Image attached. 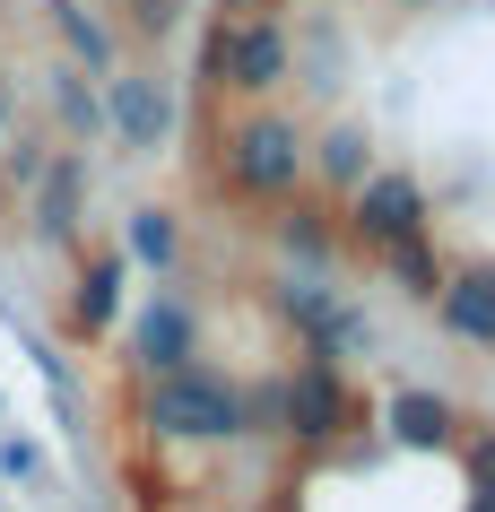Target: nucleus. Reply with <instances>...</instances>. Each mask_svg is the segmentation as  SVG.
<instances>
[{
	"mask_svg": "<svg viewBox=\"0 0 495 512\" xmlns=\"http://www.w3.org/2000/svg\"><path fill=\"white\" fill-rule=\"evenodd\" d=\"M131 252H139V261H174V226H165L157 209H139L131 217Z\"/></svg>",
	"mask_w": 495,
	"mask_h": 512,
	"instance_id": "11",
	"label": "nucleus"
},
{
	"mask_svg": "<svg viewBox=\"0 0 495 512\" xmlns=\"http://www.w3.org/2000/svg\"><path fill=\"white\" fill-rule=\"evenodd\" d=\"M113 278H122V270L96 261V278H87V296H79V322H105V313H113Z\"/></svg>",
	"mask_w": 495,
	"mask_h": 512,
	"instance_id": "12",
	"label": "nucleus"
},
{
	"mask_svg": "<svg viewBox=\"0 0 495 512\" xmlns=\"http://www.w3.org/2000/svg\"><path fill=\"white\" fill-rule=\"evenodd\" d=\"M443 322L461 330V339H478V348H495V270H469L443 287Z\"/></svg>",
	"mask_w": 495,
	"mask_h": 512,
	"instance_id": "5",
	"label": "nucleus"
},
{
	"mask_svg": "<svg viewBox=\"0 0 495 512\" xmlns=\"http://www.w3.org/2000/svg\"><path fill=\"white\" fill-rule=\"evenodd\" d=\"M478 512H495V443L478 452Z\"/></svg>",
	"mask_w": 495,
	"mask_h": 512,
	"instance_id": "14",
	"label": "nucleus"
},
{
	"mask_svg": "<svg viewBox=\"0 0 495 512\" xmlns=\"http://www.w3.org/2000/svg\"><path fill=\"white\" fill-rule=\"evenodd\" d=\"M139 348L157 356L165 374H183V348H192V322H183V304H148V322H139Z\"/></svg>",
	"mask_w": 495,
	"mask_h": 512,
	"instance_id": "8",
	"label": "nucleus"
},
{
	"mask_svg": "<svg viewBox=\"0 0 495 512\" xmlns=\"http://www.w3.org/2000/svg\"><path fill=\"white\" fill-rule=\"evenodd\" d=\"M287 417H296V434H339V382H330L322 365H313V374H296Z\"/></svg>",
	"mask_w": 495,
	"mask_h": 512,
	"instance_id": "6",
	"label": "nucleus"
},
{
	"mask_svg": "<svg viewBox=\"0 0 495 512\" xmlns=\"http://www.w3.org/2000/svg\"><path fill=\"white\" fill-rule=\"evenodd\" d=\"M209 61H218V70H226L235 87H278V79H287V44H278L270 27H235V35L218 27Z\"/></svg>",
	"mask_w": 495,
	"mask_h": 512,
	"instance_id": "3",
	"label": "nucleus"
},
{
	"mask_svg": "<svg viewBox=\"0 0 495 512\" xmlns=\"http://www.w3.org/2000/svg\"><path fill=\"white\" fill-rule=\"evenodd\" d=\"M70 209H79V165H61L44 183V235H70Z\"/></svg>",
	"mask_w": 495,
	"mask_h": 512,
	"instance_id": "10",
	"label": "nucleus"
},
{
	"mask_svg": "<svg viewBox=\"0 0 495 512\" xmlns=\"http://www.w3.org/2000/svg\"><path fill=\"white\" fill-rule=\"evenodd\" d=\"M235 174H244L252 191H287L296 183V131H287V122H252V131L235 139Z\"/></svg>",
	"mask_w": 495,
	"mask_h": 512,
	"instance_id": "4",
	"label": "nucleus"
},
{
	"mask_svg": "<svg viewBox=\"0 0 495 512\" xmlns=\"http://www.w3.org/2000/svg\"><path fill=\"white\" fill-rule=\"evenodd\" d=\"M391 426H400V443H443L452 417H443V400H426V391H400V400H391Z\"/></svg>",
	"mask_w": 495,
	"mask_h": 512,
	"instance_id": "9",
	"label": "nucleus"
},
{
	"mask_svg": "<svg viewBox=\"0 0 495 512\" xmlns=\"http://www.w3.org/2000/svg\"><path fill=\"white\" fill-rule=\"evenodd\" d=\"M357 235L365 243H417V183L409 174H374L357 191Z\"/></svg>",
	"mask_w": 495,
	"mask_h": 512,
	"instance_id": "2",
	"label": "nucleus"
},
{
	"mask_svg": "<svg viewBox=\"0 0 495 512\" xmlns=\"http://www.w3.org/2000/svg\"><path fill=\"white\" fill-rule=\"evenodd\" d=\"M226 9H244V0H226Z\"/></svg>",
	"mask_w": 495,
	"mask_h": 512,
	"instance_id": "15",
	"label": "nucleus"
},
{
	"mask_svg": "<svg viewBox=\"0 0 495 512\" xmlns=\"http://www.w3.org/2000/svg\"><path fill=\"white\" fill-rule=\"evenodd\" d=\"M113 113H122V139L131 148H157V131H165V96L148 79H122L113 87Z\"/></svg>",
	"mask_w": 495,
	"mask_h": 512,
	"instance_id": "7",
	"label": "nucleus"
},
{
	"mask_svg": "<svg viewBox=\"0 0 495 512\" xmlns=\"http://www.w3.org/2000/svg\"><path fill=\"white\" fill-rule=\"evenodd\" d=\"M157 426H165V434H235V426H244V408H235L226 382L165 374V382H157Z\"/></svg>",
	"mask_w": 495,
	"mask_h": 512,
	"instance_id": "1",
	"label": "nucleus"
},
{
	"mask_svg": "<svg viewBox=\"0 0 495 512\" xmlns=\"http://www.w3.org/2000/svg\"><path fill=\"white\" fill-rule=\"evenodd\" d=\"M400 252V278H409V296H435V261L417 252V243H391Z\"/></svg>",
	"mask_w": 495,
	"mask_h": 512,
	"instance_id": "13",
	"label": "nucleus"
}]
</instances>
